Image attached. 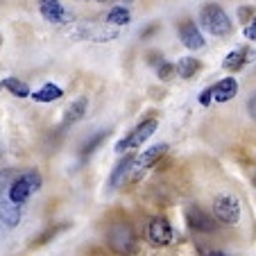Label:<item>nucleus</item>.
Wrapping results in <instances>:
<instances>
[{"label": "nucleus", "mask_w": 256, "mask_h": 256, "mask_svg": "<svg viewBox=\"0 0 256 256\" xmlns=\"http://www.w3.org/2000/svg\"><path fill=\"white\" fill-rule=\"evenodd\" d=\"M106 242L112 247L116 254H132L136 245V236H134V229H132L130 222L120 220V222H114L106 232Z\"/></svg>", "instance_id": "7ed1b4c3"}, {"label": "nucleus", "mask_w": 256, "mask_h": 256, "mask_svg": "<svg viewBox=\"0 0 256 256\" xmlns=\"http://www.w3.org/2000/svg\"><path fill=\"white\" fill-rule=\"evenodd\" d=\"M30 96H32L36 102H54V100H59V98L64 96V91L57 86V84L48 82V84H44V86H41L39 91L30 93Z\"/></svg>", "instance_id": "2eb2a0df"}, {"label": "nucleus", "mask_w": 256, "mask_h": 256, "mask_svg": "<svg viewBox=\"0 0 256 256\" xmlns=\"http://www.w3.org/2000/svg\"><path fill=\"white\" fill-rule=\"evenodd\" d=\"M134 166V156L127 154L125 159H120L116 164V168H114L112 177H109V188H118V186L122 184V179H125V174L130 172V168Z\"/></svg>", "instance_id": "ddd939ff"}, {"label": "nucleus", "mask_w": 256, "mask_h": 256, "mask_svg": "<svg viewBox=\"0 0 256 256\" xmlns=\"http://www.w3.org/2000/svg\"><path fill=\"white\" fill-rule=\"evenodd\" d=\"M213 220L222 224H236L240 220V200L232 193H222L213 200Z\"/></svg>", "instance_id": "20e7f679"}, {"label": "nucleus", "mask_w": 256, "mask_h": 256, "mask_svg": "<svg viewBox=\"0 0 256 256\" xmlns=\"http://www.w3.org/2000/svg\"><path fill=\"white\" fill-rule=\"evenodd\" d=\"M172 72H174V66H172V64L161 62V66H159V78H161V80H170V78H172Z\"/></svg>", "instance_id": "aec40b11"}, {"label": "nucleus", "mask_w": 256, "mask_h": 256, "mask_svg": "<svg viewBox=\"0 0 256 256\" xmlns=\"http://www.w3.org/2000/svg\"><path fill=\"white\" fill-rule=\"evenodd\" d=\"M247 48H236V50H232V52L224 57V62H222V68L224 70H229V72H236V70H240L242 66L247 64Z\"/></svg>", "instance_id": "4468645a"}, {"label": "nucleus", "mask_w": 256, "mask_h": 256, "mask_svg": "<svg viewBox=\"0 0 256 256\" xmlns=\"http://www.w3.org/2000/svg\"><path fill=\"white\" fill-rule=\"evenodd\" d=\"M245 36H247L250 41H254V44H256V18L247 20V25H245Z\"/></svg>", "instance_id": "412c9836"}, {"label": "nucleus", "mask_w": 256, "mask_h": 256, "mask_svg": "<svg viewBox=\"0 0 256 256\" xmlns=\"http://www.w3.org/2000/svg\"><path fill=\"white\" fill-rule=\"evenodd\" d=\"M174 70L179 72V78L190 80L195 72L200 70V62H198V59H193V57H182L177 62V66H174Z\"/></svg>", "instance_id": "dca6fc26"}, {"label": "nucleus", "mask_w": 256, "mask_h": 256, "mask_svg": "<svg viewBox=\"0 0 256 256\" xmlns=\"http://www.w3.org/2000/svg\"><path fill=\"white\" fill-rule=\"evenodd\" d=\"M200 104H202V106H208V104H211V86L204 88V91L200 93Z\"/></svg>", "instance_id": "4be33fe9"}, {"label": "nucleus", "mask_w": 256, "mask_h": 256, "mask_svg": "<svg viewBox=\"0 0 256 256\" xmlns=\"http://www.w3.org/2000/svg\"><path fill=\"white\" fill-rule=\"evenodd\" d=\"M106 136H109V132H98V134L93 136L91 140H86V145H84V148H82V159H86V156H91L93 152H96V148L102 143V140L106 138Z\"/></svg>", "instance_id": "6ab92c4d"}, {"label": "nucleus", "mask_w": 256, "mask_h": 256, "mask_svg": "<svg viewBox=\"0 0 256 256\" xmlns=\"http://www.w3.org/2000/svg\"><path fill=\"white\" fill-rule=\"evenodd\" d=\"M200 25L208 34H213V36H224V34H229L234 30V23L227 16V12L220 5H216V2H208V5L202 7V12H200Z\"/></svg>", "instance_id": "f257e3e1"}, {"label": "nucleus", "mask_w": 256, "mask_h": 256, "mask_svg": "<svg viewBox=\"0 0 256 256\" xmlns=\"http://www.w3.org/2000/svg\"><path fill=\"white\" fill-rule=\"evenodd\" d=\"M247 109H250V116L256 120V96L250 98V102H247Z\"/></svg>", "instance_id": "5701e85b"}, {"label": "nucleus", "mask_w": 256, "mask_h": 256, "mask_svg": "<svg viewBox=\"0 0 256 256\" xmlns=\"http://www.w3.org/2000/svg\"><path fill=\"white\" fill-rule=\"evenodd\" d=\"M236 93H238L236 78H224V80H220L216 86H211V100H216V102H229L234 96H236Z\"/></svg>", "instance_id": "9d476101"}, {"label": "nucleus", "mask_w": 256, "mask_h": 256, "mask_svg": "<svg viewBox=\"0 0 256 256\" xmlns=\"http://www.w3.org/2000/svg\"><path fill=\"white\" fill-rule=\"evenodd\" d=\"M39 188H41V174L36 170H28V172H23L20 177H16L12 182L10 193H7L10 204L12 206H20V204L28 202L34 190H39Z\"/></svg>", "instance_id": "f03ea898"}, {"label": "nucleus", "mask_w": 256, "mask_h": 256, "mask_svg": "<svg viewBox=\"0 0 256 256\" xmlns=\"http://www.w3.org/2000/svg\"><path fill=\"white\" fill-rule=\"evenodd\" d=\"M86 109H88V100L86 98H78V100L72 102L70 106L66 109V114H64V122L62 125L64 127H68V125H75L78 120H82L84 118V114H86Z\"/></svg>", "instance_id": "f8f14e48"}, {"label": "nucleus", "mask_w": 256, "mask_h": 256, "mask_svg": "<svg viewBox=\"0 0 256 256\" xmlns=\"http://www.w3.org/2000/svg\"><path fill=\"white\" fill-rule=\"evenodd\" d=\"M172 236H174V232L166 218H154V220L148 224V238H150L152 245L166 247L172 242Z\"/></svg>", "instance_id": "423d86ee"}, {"label": "nucleus", "mask_w": 256, "mask_h": 256, "mask_svg": "<svg viewBox=\"0 0 256 256\" xmlns=\"http://www.w3.org/2000/svg\"><path fill=\"white\" fill-rule=\"evenodd\" d=\"M168 150V145L166 143H159V145H152V148H148V150H143V154H138L134 159L136 168L143 170V168H150V166H154L156 161L164 156V152Z\"/></svg>", "instance_id": "9b49d317"}, {"label": "nucleus", "mask_w": 256, "mask_h": 256, "mask_svg": "<svg viewBox=\"0 0 256 256\" xmlns=\"http://www.w3.org/2000/svg\"><path fill=\"white\" fill-rule=\"evenodd\" d=\"M208 256H227L224 252H218V250H213V252H208Z\"/></svg>", "instance_id": "b1692460"}, {"label": "nucleus", "mask_w": 256, "mask_h": 256, "mask_svg": "<svg viewBox=\"0 0 256 256\" xmlns=\"http://www.w3.org/2000/svg\"><path fill=\"white\" fill-rule=\"evenodd\" d=\"M156 125H159V122H156L154 118H150V120H143L140 125H136L134 130H132L130 134L125 136V138H120L116 143V152H125V150H132V148H138V145H143L145 140H148L156 132Z\"/></svg>", "instance_id": "39448f33"}, {"label": "nucleus", "mask_w": 256, "mask_h": 256, "mask_svg": "<svg viewBox=\"0 0 256 256\" xmlns=\"http://www.w3.org/2000/svg\"><path fill=\"white\" fill-rule=\"evenodd\" d=\"M186 222H188V227L193 229V232H198V234L216 232V220H213V216L204 213L200 206H188L186 208Z\"/></svg>", "instance_id": "0eeeda50"}, {"label": "nucleus", "mask_w": 256, "mask_h": 256, "mask_svg": "<svg viewBox=\"0 0 256 256\" xmlns=\"http://www.w3.org/2000/svg\"><path fill=\"white\" fill-rule=\"evenodd\" d=\"M39 10L41 16L50 23H66L68 20V14L59 0H39Z\"/></svg>", "instance_id": "1a4fd4ad"}, {"label": "nucleus", "mask_w": 256, "mask_h": 256, "mask_svg": "<svg viewBox=\"0 0 256 256\" xmlns=\"http://www.w3.org/2000/svg\"><path fill=\"white\" fill-rule=\"evenodd\" d=\"M130 18H132L130 10L122 7V5H116V7H112V10L106 12V23H112V25H127Z\"/></svg>", "instance_id": "f3484780"}, {"label": "nucleus", "mask_w": 256, "mask_h": 256, "mask_svg": "<svg viewBox=\"0 0 256 256\" xmlns=\"http://www.w3.org/2000/svg\"><path fill=\"white\" fill-rule=\"evenodd\" d=\"M91 2H114V0H91Z\"/></svg>", "instance_id": "393cba45"}, {"label": "nucleus", "mask_w": 256, "mask_h": 256, "mask_svg": "<svg viewBox=\"0 0 256 256\" xmlns=\"http://www.w3.org/2000/svg\"><path fill=\"white\" fill-rule=\"evenodd\" d=\"M0 86H5L7 91H10L12 96H16V98H28L30 96V86L25 82H20V80H16V78H7Z\"/></svg>", "instance_id": "a211bd4d"}, {"label": "nucleus", "mask_w": 256, "mask_h": 256, "mask_svg": "<svg viewBox=\"0 0 256 256\" xmlns=\"http://www.w3.org/2000/svg\"><path fill=\"white\" fill-rule=\"evenodd\" d=\"M179 39H182V44H184L188 50L204 48V36H202V32L198 30V25H195L193 20L179 23Z\"/></svg>", "instance_id": "6e6552de"}]
</instances>
